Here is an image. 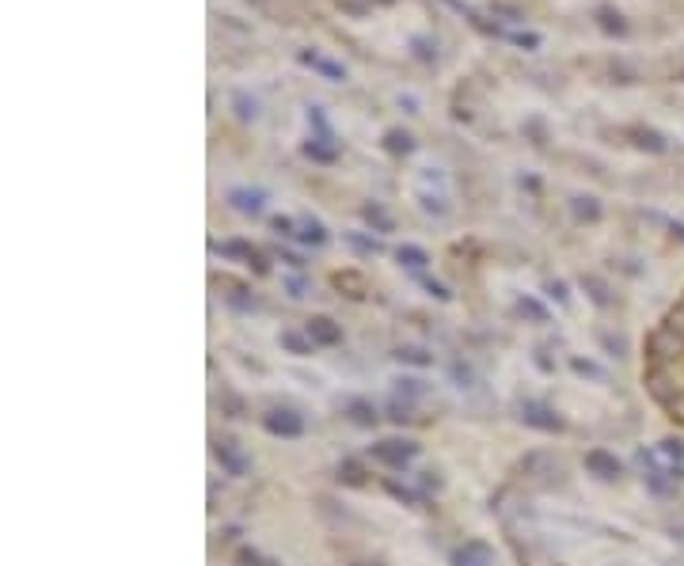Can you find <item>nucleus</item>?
<instances>
[{"mask_svg": "<svg viewBox=\"0 0 684 566\" xmlns=\"http://www.w3.org/2000/svg\"><path fill=\"white\" fill-rule=\"evenodd\" d=\"M267 429L270 434H282V437H296L301 434V418L293 410H270L267 415Z\"/></svg>", "mask_w": 684, "mask_h": 566, "instance_id": "obj_1", "label": "nucleus"}, {"mask_svg": "<svg viewBox=\"0 0 684 566\" xmlns=\"http://www.w3.org/2000/svg\"><path fill=\"white\" fill-rule=\"evenodd\" d=\"M456 566H491V548L487 543H464L456 555H452Z\"/></svg>", "mask_w": 684, "mask_h": 566, "instance_id": "obj_2", "label": "nucleus"}, {"mask_svg": "<svg viewBox=\"0 0 684 566\" xmlns=\"http://www.w3.org/2000/svg\"><path fill=\"white\" fill-rule=\"evenodd\" d=\"M586 464H589L593 475H601V479H612V475H620V464H616V456H609V452H601V449H593L589 456H586Z\"/></svg>", "mask_w": 684, "mask_h": 566, "instance_id": "obj_3", "label": "nucleus"}, {"mask_svg": "<svg viewBox=\"0 0 684 566\" xmlns=\"http://www.w3.org/2000/svg\"><path fill=\"white\" fill-rule=\"evenodd\" d=\"M377 456L388 460V464H403L407 456H415V445H407V441H403V445H400V441H384V445L377 449Z\"/></svg>", "mask_w": 684, "mask_h": 566, "instance_id": "obj_4", "label": "nucleus"}, {"mask_svg": "<svg viewBox=\"0 0 684 566\" xmlns=\"http://www.w3.org/2000/svg\"><path fill=\"white\" fill-rule=\"evenodd\" d=\"M228 198H233V205L240 213H259L262 209V194H255V191H233Z\"/></svg>", "mask_w": 684, "mask_h": 566, "instance_id": "obj_5", "label": "nucleus"}, {"mask_svg": "<svg viewBox=\"0 0 684 566\" xmlns=\"http://www.w3.org/2000/svg\"><path fill=\"white\" fill-rule=\"evenodd\" d=\"M308 335L319 338V342H338V327L331 324V319H312V324H308Z\"/></svg>", "mask_w": 684, "mask_h": 566, "instance_id": "obj_6", "label": "nucleus"}, {"mask_svg": "<svg viewBox=\"0 0 684 566\" xmlns=\"http://www.w3.org/2000/svg\"><path fill=\"white\" fill-rule=\"evenodd\" d=\"M304 61L316 65V69L324 73V76H331V80H346V69H342V65H335V61H324V58H316V53H304Z\"/></svg>", "mask_w": 684, "mask_h": 566, "instance_id": "obj_7", "label": "nucleus"}, {"mask_svg": "<svg viewBox=\"0 0 684 566\" xmlns=\"http://www.w3.org/2000/svg\"><path fill=\"white\" fill-rule=\"evenodd\" d=\"M525 422L528 426H540V429H555L559 426V422L547 418V410H540V407H525Z\"/></svg>", "mask_w": 684, "mask_h": 566, "instance_id": "obj_8", "label": "nucleus"}, {"mask_svg": "<svg viewBox=\"0 0 684 566\" xmlns=\"http://www.w3.org/2000/svg\"><path fill=\"white\" fill-rule=\"evenodd\" d=\"M220 460H225V464H228V471H233V475H244V468H247V464H244V460H240V456H236V449H233V441H225V445H220Z\"/></svg>", "mask_w": 684, "mask_h": 566, "instance_id": "obj_9", "label": "nucleus"}, {"mask_svg": "<svg viewBox=\"0 0 684 566\" xmlns=\"http://www.w3.org/2000/svg\"><path fill=\"white\" fill-rule=\"evenodd\" d=\"M400 262H403V266H415V270H422L429 259H426L422 247H400Z\"/></svg>", "mask_w": 684, "mask_h": 566, "instance_id": "obj_10", "label": "nucleus"}, {"mask_svg": "<svg viewBox=\"0 0 684 566\" xmlns=\"http://www.w3.org/2000/svg\"><path fill=\"white\" fill-rule=\"evenodd\" d=\"M384 145L392 152H411V137H407L403 129H388V137H384Z\"/></svg>", "mask_w": 684, "mask_h": 566, "instance_id": "obj_11", "label": "nucleus"}, {"mask_svg": "<svg viewBox=\"0 0 684 566\" xmlns=\"http://www.w3.org/2000/svg\"><path fill=\"white\" fill-rule=\"evenodd\" d=\"M301 240L304 243H324V225H319V220H308L304 232H301Z\"/></svg>", "mask_w": 684, "mask_h": 566, "instance_id": "obj_12", "label": "nucleus"}, {"mask_svg": "<svg viewBox=\"0 0 684 566\" xmlns=\"http://www.w3.org/2000/svg\"><path fill=\"white\" fill-rule=\"evenodd\" d=\"M365 217H369V220H373V225H377V228H384V232H388V228H392V220H388V217H384V213H380V209H377V205H369V209H365Z\"/></svg>", "mask_w": 684, "mask_h": 566, "instance_id": "obj_13", "label": "nucleus"}, {"mask_svg": "<svg viewBox=\"0 0 684 566\" xmlns=\"http://www.w3.org/2000/svg\"><path fill=\"white\" fill-rule=\"evenodd\" d=\"M236 107H240V118H255V99L236 95Z\"/></svg>", "mask_w": 684, "mask_h": 566, "instance_id": "obj_14", "label": "nucleus"}, {"mask_svg": "<svg viewBox=\"0 0 684 566\" xmlns=\"http://www.w3.org/2000/svg\"><path fill=\"white\" fill-rule=\"evenodd\" d=\"M350 410H354V418L361 422V426H369V422H373V418H377V415H373V410H369V403H354V407H350Z\"/></svg>", "mask_w": 684, "mask_h": 566, "instance_id": "obj_15", "label": "nucleus"}, {"mask_svg": "<svg viewBox=\"0 0 684 566\" xmlns=\"http://www.w3.org/2000/svg\"><path fill=\"white\" fill-rule=\"evenodd\" d=\"M304 152H308V156H316V160H335V152L324 149V145H312V141L304 145Z\"/></svg>", "mask_w": 684, "mask_h": 566, "instance_id": "obj_16", "label": "nucleus"}, {"mask_svg": "<svg viewBox=\"0 0 684 566\" xmlns=\"http://www.w3.org/2000/svg\"><path fill=\"white\" fill-rule=\"evenodd\" d=\"M601 23H604V31H624V23H620V16H612L609 8H601Z\"/></svg>", "mask_w": 684, "mask_h": 566, "instance_id": "obj_17", "label": "nucleus"}, {"mask_svg": "<svg viewBox=\"0 0 684 566\" xmlns=\"http://www.w3.org/2000/svg\"><path fill=\"white\" fill-rule=\"evenodd\" d=\"M575 209H578V217H597V205H593L589 198H578V205H575Z\"/></svg>", "mask_w": 684, "mask_h": 566, "instance_id": "obj_18", "label": "nucleus"}, {"mask_svg": "<svg viewBox=\"0 0 684 566\" xmlns=\"http://www.w3.org/2000/svg\"><path fill=\"white\" fill-rule=\"evenodd\" d=\"M415 53L422 61H434V53H429V42H422V38H415Z\"/></svg>", "mask_w": 684, "mask_h": 566, "instance_id": "obj_19", "label": "nucleus"}, {"mask_svg": "<svg viewBox=\"0 0 684 566\" xmlns=\"http://www.w3.org/2000/svg\"><path fill=\"white\" fill-rule=\"evenodd\" d=\"M513 42H517V46H528V50L540 46V38H536V35H513Z\"/></svg>", "mask_w": 684, "mask_h": 566, "instance_id": "obj_20", "label": "nucleus"}, {"mask_svg": "<svg viewBox=\"0 0 684 566\" xmlns=\"http://www.w3.org/2000/svg\"><path fill=\"white\" fill-rule=\"evenodd\" d=\"M285 346H293L296 353H304V342H301V338H296V335H285Z\"/></svg>", "mask_w": 684, "mask_h": 566, "instance_id": "obj_21", "label": "nucleus"}, {"mask_svg": "<svg viewBox=\"0 0 684 566\" xmlns=\"http://www.w3.org/2000/svg\"><path fill=\"white\" fill-rule=\"evenodd\" d=\"M274 228H278V232H289L293 225H289V220H285V217H274Z\"/></svg>", "mask_w": 684, "mask_h": 566, "instance_id": "obj_22", "label": "nucleus"}]
</instances>
